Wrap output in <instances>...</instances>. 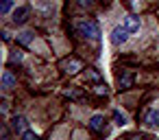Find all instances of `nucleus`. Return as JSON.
Listing matches in <instances>:
<instances>
[{
    "label": "nucleus",
    "instance_id": "nucleus-1",
    "mask_svg": "<svg viewBox=\"0 0 159 140\" xmlns=\"http://www.w3.org/2000/svg\"><path fill=\"white\" fill-rule=\"evenodd\" d=\"M74 29H76V33H79L81 37H89V40H94V42L100 40V29H98V24H96L94 20H81V22L74 24Z\"/></svg>",
    "mask_w": 159,
    "mask_h": 140
},
{
    "label": "nucleus",
    "instance_id": "nucleus-2",
    "mask_svg": "<svg viewBox=\"0 0 159 140\" xmlns=\"http://www.w3.org/2000/svg\"><path fill=\"white\" fill-rule=\"evenodd\" d=\"M126 40H129V29H126V27H116V29L111 31V44L120 46V44H124Z\"/></svg>",
    "mask_w": 159,
    "mask_h": 140
},
{
    "label": "nucleus",
    "instance_id": "nucleus-3",
    "mask_svg": "<svg viewBox=\"0 0 159 140\" xmlns=\"http://www.w3.org/2000/svg\"><path fill=\"white\" fill-rule=\"evenodd\" d=\"M26 125H29V123H26L24 116H13V118H11V129H13L16 133H22V131L26 129Z\"/></svg>",
    "mask_w": 159,
    "mask_h": 140
},
{
    "label": "nucleus",
    "instance_id": "nucleus-4",
    "mask_svg": "<svg viewBox=\"0 0 159 140\" xmlns=\"http://www.w3.org/2000/svg\"><path fill=\"white\" fill-rule=\"evenodd\" d=\"M29 13H31L29 7H20V9H16V13H13V22H16V24H24L26 18H29Z\"/></svg>",
    "mask_w": 159,
    "mask_h": 140
},
{
    "label": "nucleus",
    "instance_id": "nucleus-5",
    "mask_svg": "<svg viewBox=\"0 0 159 140\" xmlns=\"http://www.w3.org/2000/svg\"><path fill=\"white\" fill-rule=\"evenodd\" d=\"M63 70H66L68 75H76V72L81 70V61H79V59H66V61H63Z\"/></svg>",
    "mask_w": 159,
    "mask_h": 140
},
{
    "label": "nucleus",
    "instance_id": "nucleus-6",
    "mask_svg": "<svg viewBox=\"0 0 159 140\" xmlns=\"http://www.w3.org/2000/svg\"><path fill=\"white\" fill-rule=\"evenodd\" d=\"M144 123L150 125V127L159 125V112H157V109H146V112H144Z\"/></svg>",
    "mask_w": 159,
    "mask_h": 140
},
{
    "label": "nucleus",
    "instance_id": "nucleus-7",
    "mask_svg": "<svg viewBox=\"0 0 159 140\" xmlns=\"http://www.w3.org/2000/svg\"><path fill=\"white\" fill-rule=\"evenodd\" d=\"M124 27L129 29V33H137L139 31V20L135 16H126L124 18Z\"/></svg>",
    "mask_w": 159,
    "mask_h": 140
},
{
    "label": "nucleus",
    "instance_id": "nucleus-8",
    "mask_svg": "<svg viewBox=\"0 0 159 140\" xmlns=\"http://www.w3.org/2000/svg\"><path fill=\"white\" fill-rule=\"evenodd\" d=\"M89 127H92L94 131H102V129H105V116H100V114L92 116V120H89Z\"/></svg>",
    "mask_w": 159,
    "mask_h": 140
},
{
    "label": "nucleus",
    "instance_id": "nucleus-9",
    "mask_svg": "<svg viewBox=\"0 0 159 140\" xmlns=\"http://www.w3.org/2000/svg\"><path fill=\"white\" fill-rule=\"evenodd\" d=\"M13 85H16V77H13V72L7 70V72L2 75V88L9 90V88H13Z\"/></svg>",
    "mask_w": 159,
    "mask_h": 140
},
{
    "label": "nucleus",
    "instance_id": "nucleus-10",
    "mask_svg": "<svg viewBox=\"0 0 159 140\" xmlns=\"http://www.w3.org/2000/svg\"><path fill=\"white\" fill-rule=\"evenodd\" d=\"M131 83H133V75L131 72H124V75L118 77V85L120 88H131Z\"/></svg>",
    "mask_w": 159,
    "mask_h": 140
},
{
    "label": "nucleus",
    "instance_id": "nucleus-11",
    "mask_svg": "<svg viewBox=\"0 0 159 140\" xmlns=\"http://www.w3.org/2000/svg\"><path fill=\"white\" fill-rule=\"evenodd\" d=\"M33 37H35V35H33L31 31H24V33H20V35H18V42H20V44H24V46H29V44L33 42Z\"/></svg>",
    "mask_w": 159,
    "mask_h": 140
},
{
    "label": "nucleus",
    "instance_id": "nucleus-12",
    "mask_svg": "<svg viewBox=\"0 0 159 140\" xmlns=\"http://www.w3.org/2000/svg\"><path fill=\"white\" fill-rule=\"evenodd\" d=\"M11 7H13V0H2V2H0V13L7 16L11 11Z\"/></svg>",
    "mask_w": 159,
    "mask_h": 140
},
{
    "label": "nucleus",
    "instance_id": "nucleus-13",
    "mask_svg": "<svg viewBox=\"0 0 159 140\" xmlns=\"http://www.w3.org/2000/svg\"><path fill=\"white\" fill-rule=\"evenodd\" d=\"M113 118H116V123H118L120 127H122V125H126V116H124L122 112H118V109H116V112H113Z\"/></svg>",
    "mask_w": 159,
    "mask_h": 140
},
{
    "label": "nucleus",
    "instance_id": "nucleus-14",
    "mask_svg": "<svg viewBox=\"0 0 159 140\" xmlns=\"http://www.w3.org/2000/svg\"><path fill=\"white\" fill-rule=\"evenodd\" d=\"M9 61H11V64H20V61H22V53H20V51L11 53V55H9Z\"/></svg>",
    "mask_w": 159,
    "mask_h": 140
},
{
    "label": "nucleus",
    "instance_id": "nucleus-15",
    "mask_svg": "<svg viewBox=\"0 0 159 140\" xmlns=\"http://www.w3.org/2000/svg\"><path fill=\"white\" fill-rule=\"evenodd\" d=\"M85 77H87V79H92V81H96V83H100V75H98L96 70H87V72H85Z\"/></svg>",
    "mask_w": 159,
    "mask_h": 140
},
{
    "label": "nucleus",
    "instance_id": "nucleus-16",
    "mask_svg": "<svg viewBox=\"0 0 159 140\" xmlns=\"http://www.w3.org/2000/svg\"><path fill=\"white\" fill-rule=\"evenodd\" d=\"M22 138H24V140H37V133H35V131L24 129V131H22Z\"/></svg>",
    "mask_w": 159,
    "mask_h": 140
},
{
    "label": "nucleus",
    "instance_id": "nucleus-17",
    "mask_svg": "<svg viewBox=\"0 0 159 140\" xmlns=\"http://www.w3.org/2000/svg\"><path fill=\"white\" fill-rule=\"evenodd\" d=\"M96 92H98V94H105V96H107V92H109L107 83H96Z\"/></svg>",
    "mask_w": 159,
    "mask_h": 140
},
{
    "label": "nucleus",
    "instance_id": "nucleus-18",
    "mask_svg": "<svg viewBox=\"0 0 159 140\" xmlns=\"http://www.w3.org/2000/svg\"><path fill=\"white\" fill-rule=\"evenodd\" d=\"M79 5H81V7H92V0H81Z\"/></svg>",
    "mask_w": 159,
    "mask_h": 140
},
{
    "label": "nucleus",
    "instance_id": "nucleus-19",
    "mask_svg": "<svg viewBox=\"0 0 159 140\" xmlns=\"http://www.w3.org/2000/svg\"><path fill=\"white\" fill-rule=\"evenodd\" d=\"M0 112H2V114H7V103H5V101L0 103Z\"/></svg>",
    "mask_w": 159,
    "mask_h": 140
}]
</instances>
